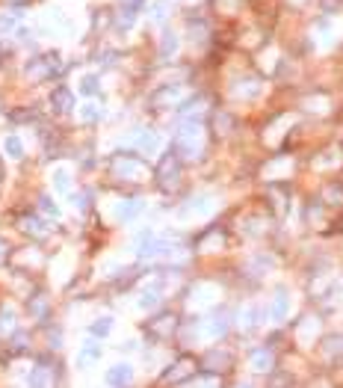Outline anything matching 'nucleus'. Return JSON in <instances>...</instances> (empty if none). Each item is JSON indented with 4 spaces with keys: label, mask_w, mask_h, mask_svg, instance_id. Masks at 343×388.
Instances as JSON below:
<instances>
[{
    "label": "nucleus",
    "mask_w": 343,
    "mask_h": 388,
    "mask_svg": "<svg viewBox=\"0 0 343 388\" xmlns=\"http://www.w3.org/2000/svg\"><path fill=\"white\" fill-rule=\"evenodd\" d=\"M166 15H169V3H166V0H157V3L151 6V21H157V24H163Z\"/></svg>",
    "instance_id": "42"
},
{
    "label": "nucleus",
    "mask_w": 343,
    "mask_h": 388,
    "mask_svg": "<svg viewBox=\"0 0 343 388\" xmlns=\"http://www.w3.org/2000/svg\"><path fill=\"white\" fill-rule=\"evenodd\" d=\"M116 24H118V30H130V27L137 24V9L121 6V12L116 15Z\"/></svg>",
    "instance_id": "34"
},
{
    "label": "nucleus",
    "mask_w": 343,
    "mask_h": 388,
    "mask_svg": "<svg viewBox=\"0 0 343 388\" xmlns=\"http://www.w3.org/2000/svg\"><path fill=\"white\" fill-rule=\"evenodd\" d=\"M89 332H92L95 338H107L109 332H113V317H98L95 323L89 326Z\"/></svg>",
    "instance_id": "33"
},
{
    "label": "nucleus",
    "mask_w": 343,
    "mask_h": 388,
    "mask_svg": "<svg viewBox=\"0 0 343 388\" xmlns=\"http://www.w3.org/2000/svg\"><path fill=\"white\" fill-rule=\"evenodd\" d=\"M249 364H252V371H258V373H272V368H275L272 350H270V347L252 350V353H249Z\"/></svg>",
    "instance_id": "14"
},
{
    "label": "nucleus",
    "mask_w": 343,
    "mask_h": 388,
    "mask_svg": "<svg viewBox=\"0 0 343 388\" xmlns=\"http://www.w3.org/2000/svg\"><path fill=\"white\" fill-rule=\"evenodd\" d=\"M80 92H83V95H98V77H95V74L80 77Z\"/></svg>",
    "instance_id": "43"
},
{
    "label": "nucleus",
    "mask_w": 343,
    "mask_h": 388,
    "mask_svg": "<svg viewBox=\"0 0 343 388\" xmlns=\"http://www.w3.org/2000/svg\"><path fill=\"white\" fill-rule=\"evenodd\" d=\"M195 371H198V359L190 356V353H184V356H178L169 368H166V373L160 376V380L163 382H186Z\"/></svg>",
    "instance_id": "6"
},
{
    "label": "nucleus",
    "mask_w": 343,
    "mask_h": 388,
    "mask_svg": "<svg viewBox=\"0 0 343 388\" xmlns=\"http://www.w3.org/2000/svg\"><path fill=\"white\" fill-rule=\"evenodd\" d=\"M287 312H290V299H287V291L284 287H279V291L272 294V305H270V317L275 320V323H281V320L287 317Z\"/></svg>",
    "instance_id": "18"
},
{
    "label": "nucleus",
    "mask_w": 343,
    "mask_h": 388,
    "mask_svg": "<svg viewBox=\"0 0 343 388\" xmlns=\"http://www.w3.org/2000/svg\"><path fill=\"white\" fill-rule=\"evenodd\" d=\"M104 113H101V104H95V101H89V104H83L80 107V119L83 121H98Z\"/></svg>",
    "instance_id": "37"
},
{
    "label": "nucleus",
    "mask_w": 343,
    "mask_h": 388,
    "mask_svg": "<svg viewBox=\"0 0 343 388\" xmlns=\"http://www.w3.org/2000/svg\"><path fill=\"white\" fill-rule=\"evenodd\" d=\"M263 226H267V223H263L261 217H246V219H243V231H246V235H252V237L261 235Z\"/></svg>",
    "instance_id": "38"
},
{
    "label": "nucleus",
    "mask_w": 343,
    "mask_h": 388,
    "mask_svg": "<svg viewBox=\"0 0 343 388\" xmlns=\"http://www.w3.org/2000/svg\"><path fill=\"white\" fill-rule=\"evenodd\" d=\"M109 169H113V175L118 181H142L148 175V163L137 158V154H116L113 160H109Z\"/></svg>",
    "instance_id": "2"
},
{
    "label": "nucleus",
    "mask_w": 343,
    "mask_h": 388,
    "mask_svg": "<svg viewBox=\"0 0 343 388\" xmlns=\"http://www.w3.org/2000/svg\"><path fill=\"white\" fill-rule=\"evenodd\" d=\"M53 371H60V364H53V362H48V359H42L36 368L30 371V376H27V382L30 385H51L53 380H57V373Z\"/></svg>",
    "instance_id": "10"
},
{
    "label": "nucleus",
    "mask_w": 343,
    "mask_h": 388,
    "mask_svg": "<svg viewBox=\"0 0 343 388\" xmlns=\"http://www.w3.org/2000/svg\"><path fill=\"white\" fill-rule=\"evenodd\" d=\"M9 119L15 121V125H27V121H36V110H15V113H9Z\"/></svg>",
    "instance_id": "41"
},
{
    "label": "nucleus",
    "mask_w": 343,
    "mask_h": 388,
    "mask_svg": "<svg viewBox=\"0 0 343 388\" xmlns=\"http://www.w3.org/2000/svg\"><path fill=\"white\" fill-rule=\"evenodd\" d=\"M30 314H33V317H39V320L48 314V299L42 296V294H39V296H33V303H30Z\"/></svg>",
    "instance_id": "39"
},
{
    "label": "nucleus",
    "mask_w": 343,
    "mask_h": 388,
    "mask_svg": "<svg viewBox=\"0 0 343 388\" xmlns=\"http://www.w3.org/2000/svg\"><path fill=\"white\" fill-rule=\"evenodd\" d=\"M175 332H178V314L175 312H163V314L151 317L146 323V335L151 341H169Z\"/></svg>",
    "instance_id": "5"
},
{
    "label": "nucleus",
    "mask_w": 343,
    "mask_h": 388,
    "mask_svg": "<svg viewBox=\"0 0 343 388\" xmlns=\"http://www.w3.org/2000/svg\"><path fill=\"white\" fill-rule=\"evenodd\" d=\"M319 9H323V15H335L343 9V0H319Z\"/></svg>",
    "instance_id": "45"
},
{
    "label": "nucleus",
    "mask_w": 343,
    "mask_h": 388,
    "mask_svg": "<svg viewBox=\"0 0 343 388\" xmlns=\"http://www.w3.org/2000/svg\"><path fill=\"white\" fill-rule=\"evenodd\" d=\"M62 71L60 65V53L57 51H48V53H39V57H33L27 65H24V77L27 81H48V77H57Z\"/></svg>",
    "instance_id": "3"
},
{
    "label": "nucleus",
    "mask_w": 343,
    "mask_h": 388,
    "mask_svg": "<svg viewBox=\"0 0 343 388\" xmlns=\"http://www.w3.org/2000/svg\"><path fill=\"white\" fill-rule=\"evenodd\" d=\"M335 228H337V231H343V217H340V219H337V223H335Z\"/></svg>",
    "instance_id": "51"
},
{
    "label": "nucleus",
    "mask_w": 343,
    "mask_h": 388,
    "mask_svg": "<svg viewBox=\"0 0 343 388\" xmlns=\"http://www.w3.org/2000/svg\"><path fill=\"white\" fill-rule=\"evenodd\" d=\"M71 202H74L77 210H86V208H89V193H74Z\"/></svg>",
    "instance_id": "47"
},
{
    "label": "nucleus",
    "mask_w": 343,
    "mask_h": 388,
    "mask_svg": "<svg viewBox=\"0 0 343 388\" xmlns=\"http://www.w3.org/2000/svg\"><path fill=\"white\" fill-rule=\"evenodd\" d=\"M142 210H146V202H142V199H125V202L116 205V219L118 223H130V219H137Z\"/></svg>",
    "instance_id": "15"
},
{
    "label": "nucleus",
    "mask_w": 343,
    "mask_h": 388,
    "mask_svg": "<svg viewBox=\"0 0 343 388\" xmlns=\"http://www.w3.org/2000/svg\"><path fill=\"white\" fill-rule=\"evenodd\" d=\"M130 380H134V368H130V364H113L107 373L109 385H127Z\"/></svg>",
    "instance_id": "22"
},
{
    "label": "nucleus",
    "mask_w": 343,
    "mask_h": 388,
    "mask_svg": "<svg viewBox=\"0 0 343 388\" xmlns=\"http://www.w3.org/2000/svg\"><path fill=\"white\" fill-rule=\"evenodd\" d=\"M9 3H24V0H9Z\"/></svg>",
    "instance_id": "52"
},
{
    "label": "nucleus",
    "mask_w": 343,
    "mask_h": 388,
    "mask_svg": "<svg viewBox=\"0 0 343 388\" xmlns=\"http://www.w3.org/2000/svg\"><path fill=\"white\" fill-rule=\"evenodd\" d=\"M213 6H216L222 15H234L237 9H240V0H213Z\"/></svg>",
    "instance_id": "44"
},
{
    "label": "nucleus",
    "mask_w": 343,
    "mask_h": 388,
    "mask_svg": "<svg viewBox=\"0 0 343 388\" xmlns=\"http://www.w3.org/2000/svg\"><path fill=\"white\" fill-rule=\"evenodd\" d=\"M186 30H190V36L198 42V39H207V33H210V24L204 18H193L190 24H186Z\"/></svg>",
    "instance_id": "32"
},
{
    "label": "nucleus",
    "mask_w": 343,
    "mask_h": 388,
    "mask_svg": "<svg viewBox=\"0 0 343 388\" xmlns=\"http://www.w3.org/2000/svg\"><path fill=\"white\" fill-rule=\"evenodd\" d=\"M51 107L53 113H71L74 110V92L69 86H57V90L51 92Z\"/></svg>",
    "instance_id": "16"
},
{
    "label": "nucleus",
    "mask_w": 343,
    "mask_h": 388,
    "mask_svg": "<svg viewBox=\"0 0 343 388\" xmlns=\"http://www.w3.org/2000/svg\"><path fill=\"white\" fill-rule=\"evenodd\" d=\"M53 190L62 193V196H71V175L65 172V169L53 172Z\"/></svg>",
    "instance_id": "30"
},
{
    "label": "nucleus",
    "mask_w": 343,
    "mask_h": 388,
    "mask_svg": "<svg viewBox=\"0 0 343 388\" xmlns=\"http://www.w3.org/2000/svg\"><path fill=\"white\" fill-rule=\"evenodd\" d=\"M340 163H343V151L340 149H328L314 160V169H331V166H340Z\"/></svg>",
    "instance_id": "25"
},
{
    "label": "nucleus",
    "mask_w": 343,
    "mask_h": 388,
    "mask_svg": "<svg viewBox=\"0 0 343 388\" xmlns=\"http://www.w3.org/2000/svg\"><path fill=\"white\" fill-rule=\"evenodd\" d=\"M270 208H272V214L275 217H284L287 214V202H290V193H287V187L284 184H270Z\"/></svg>",
    "instance_id": "13"
},
{
    "label": "nucleus",
    "mask_w": 343,
    "mask_h": 388,
    "mask_svg": "<svg viewBox=\"0 0 343 388\" xmlns=\"http://www.w3.org/2000/svg\"><path fill=\"white\" fill-rule=\"evenodd\" d=\"M237 326H240V329H246V332L258 326V308H254V305L240 308V312H237Z\"/></svg>",
    "instance_id": "28"
},
{
    "label": "nucleus",
    "mask_w": 343,
    "mask_h": 388,
    "mask_svg": "<svg viewBox=\"0 0 343 388\" xmlns=\"http://www.w3.org/2000/svg\"><path fill=\"white\" fill-rule=\"evenodd\" d=\"M210 121H213V134H219V137H228L231 130H234V125H237L234 116L225 113V110H216L213 119H210Z\"/></svg>",
    "instance_id": "21"
},
{
    "label": "nucleus",
    "mask_w": 343,
    "mask_h": 388,
    "mask_svg": "<svg viewBox=\"0 0 343 388\" xmlns=\"http://www.w3.org/2000/svg\"><path fill=\"white\" fill-rule=\"evenodd\" d=\"M142 3H146V0H121V6H127V9H137V12L142 9Z\"/></svg>",
    "instance_id": "50"
},
{
    "label": "nucleus",
    "mask_w": 343,
    "mask_h": 388,
    "mask_svg": "<svg viewBox=\"0 0 343 388\" xmlns=\"http://www.w3.org/2000/svg\"><path fill=\"white\" fill-rule=\"evenodd\" d=\"M272 264H275V261L270 258V255H254V258L246 264V267H249V273L254 276V279H261V276L267 273V270L272 267Z\"/></svg>",
    "instance_id": "27"
},
{
    "label": "nucleus",
    "mask_w": 343,
    "mask_h": 388,
    "mask_svg": "<svg viewBox=\"0 0 343 388\" xmlns=\"http://www.w3.org/2000/svg\"><path fill=\"white\" fill-rule=\"evenodd\" d=\"M18 332V317L12 308H0V338H6V335H15Z\"/></svg>",
    "instance_id": "24"
},
{
    "label": "nucleus",
    "mask_w": 343,
    "mask_h": 388,
    "mask_svg": "<svg viewBox=\"0 0 343 388\" xmlns=\"http://www.w3.org/2000/svg\"><path fill=\"white\" fill-rule=\"evenodd\" d=\"M127 146L137 149L139 154H154L160 149V137L154 134V130H148V128H137L134 134L127 137Z\"/></svg>",
    "instance_id": "7"
},
{
    "label": "nucleus",
    "mask_w": 343,
    "mask_h": 388,
    "mask_svg": "<svg viewBox=\"0 0 343 388\" xmlns=\"http://www.w3.org/2000/svg\"><path fill=\"white\" fill-rule=\"evenodd\" d=\"M39 214H42V217H51V219H57V217H60V208L53 205V199H48V196H39Z\"/></svg>",
    "instance_id": "35"
},
{
    "label": "nucleus",
    "mask_w": 343,
    "mask_h": 388,
    "mask_svg": "<svg viewBox=\"0 0 343 388\" xmlns=\"http://www.w3.org/2000/svg\"><path fill=\"white\" fill-rule=\"evenodd\" d=\"M210 202H213V199H210V196H204V193H202V196H193L190 202H186V208H181V210H178V217H181V219H190V217H202V214H207V210L213 208Z\"/></svg>",
    "instance_id": "17"
},
{
    "label": "nucleus",
    "mask_w": 343,
    "mask_h": 388,
    "mask_svg": "<svg viewBox=\"0 0 343 388\" xmlns=\"http://www.w3.org/2000/svg\"><path fill=\"white\" fill-rule=\"evenodd\" d=\"M231 92H234L237 98H254L261 92V81L258 77H240V81H234V90Z\"/></svg>",
    "instance_id": "20"
},
{
    "label": "nucleus",
    "mask_w": 343,
    "mask_h": 388,
    "mask_svg": "<svg viewBox=\"0 0 343 388\" xmlns=\"http://www.w3.org/2000/svg\"><path fill=\"white\" fill-rule=\"evenodd\" d=\"M154 175H157V181H160V187L166 193H172L175 187H178V181H181V158L175 154V149L172 151H166L163 158H160V163H157V169H154Z\"/></svg>",
    "instance_id": "4"
},
{
    "label": "nucleus",
    "mask_w": 343,
    "mask_h": 388,
    "mask_svg": "<svg viewBox=\"0 0 343 388\" xmlns=\"http://www.w3.org/2000/svg\"><path fill=\"white\" fill-rule=\"evenodd\" d=\"M9 252H12V249H9V243L0 237V267H3V264L9 261Z\"/></svg>",
    "instance_id": "49"
},
{
    "label": "nucleus",
    "mask_w": 343,
    "mask_h": 388,
    "mask_svg": "<svg viewBox=\"0 0 343 388\" xmlns=\"http://www.w3.org/2000/svg\"><path fill=\"white\" fill-rule=\"evenodd\" d=\"M3 146H6V154H9V158H24V146H21V140L18 137H6V142H3Z\"/></svg>",
    "instance_id": "40"
},
{
    "label": "nucleus",
    "mask_w": 343,
    "mask_h": 388,
    "mask_svg": "<svg viewBox=\"0 0 343 388\" xmlns=\"http://www.w3.org/2000/svg\"><path fill=\"white\" fill-rule=\"evenodd\" d=\"M175 154L181 160H198L204 154V125L202 121H181V130L175 137Z\"/></svg>",
    "instance_id": "1"
},
{
    "label": "nucleus",
    "mask_w": 343,
    "mask_h": 388,
    "mask_svg": "<svg viewBox=\"0 0 343 388\" xmlns=\"http://www.w3.org/2000/svg\"><path fill=\"white\" fill-rule=\"evenodd\" d=\"M231 364H234V359H231V353H225V350H219V347H213V350H207L204 353V359H202V368L207 371V373H225V371H231Z\"/></svg>",
    "instance_id": "8"
},
{
    "label": "nucleus",
    "mask_w": 343,
    "mask_h": 388,
    "mask_svg": "<svg viewBox=\"0 0 343 388\" xmlns=\"http://www.w3.org/2000/svg\"><path fill=\"white\" fill-rule=\"evenodd\" d=\"M101 347H98V344H83V347H80V353H77V364H80V368H89V364H95L98 359H101Z\"/></svg>",
    "instance_id": "23"
},
{
    "label": "nucleus",
    "mask_w": 343,
    "mask_h": 388,
    "mask_svg": "<svg viewBox=\"0 0 343 388\" xmlns=\"http://www.w3.org/2000/svg\"><path fill=\"white\" fill-rule=\"evenodd\" d=\"M18 30V15H0V33Z\"/></svg>",
    "instance_id": "46"
},
{
    "label": "nucleus",
    "mask_w": 343,
    "mask_h": 388,
    "mask_svg": "<svg viewBox=\"0 0 343 388\" xmlns=\"http://www.w3.org/2000/svg\"><path fill=\"white\" fill-rule=\"evenodd\" d=\"M317 329H319V320L302 317V326L296 329V335H299V338H311V335H317Z\"/></svg>",
    "instance_id": "36"
},
{
    "label": "nucleus",
    "mask_w": 343,
    "mask_h": 388,
    "mask_svg": "<svg viewBox=\"0 0 343 388\" xmlns=\"http://www.w3.org/2000/svg\"><path fill=\"white\" fill-rule=\"evenodd\" d=\"M195 246H198V252H219L225 246V231L222 228H207L204 235H198Z\"/></svg>",
    "instance_id": "12"
},
{
    "label": "nucleus",
    "mask_w": 343,
    "mask_h": 388,
    "mask_svg": "<svg viewBox=\"0 0 343 388\" xmlns=\"http://www.w3.org/2000/svg\"><path fill=\"white\" fill-rule=\"evenodd\" d=\"M160 299H163V285H148V287H142V294H139V308L151 312V308L160 305Z\"/></svg>",
    "instance_id": "19"
},
{
    "label": "nucleus",
    "mask_w": 343,
    "mask_h": 388,
    "mask_svg": "<svg viewBox=\"0 0 343 388\" xmlns=\"http://www.w3.org/2000/svg\"><path fill=\"white\" fill-rule=\"evenodd\" d=\"M27 344H30V338H27V335H21V332H18L15 341H12V353H24V350H27Z\"/></svg>",
    "instance_id": "48"
},
{
    "label": "nucleus",
    "mask_w": 343,
    "mask_h": 388,
    "mask_svg": "<svg viewBox=\"0 0 343 388\" xmlns=\"http://www.w3.org/2000/svg\"><path fill=\"white\" fill-rule=\"evenodd\" d=\"M181 101H184V86H160V90L151 95V107H157V110H172Z\"/></svg>",
    "instance_id": "9"
},
{
    "label": "nucleus",
    "mask_w": 343,
    "mask_h": 388,
    "mask_svg": "<svg viewBox=\"0 0 343 388\" xmlns=\"http://www.w3.org/2000/svg\"><path fill=\"white\" fill-rule=\"evenodd\" d=\"M175 53H178V36H175L172 30H166L163 39H160V57L169 60V57H175Z\"/></svg>",
    "instance_id": "29"
},
{
    "label": "nucleus",
    "mask_w": 343,
    "mask_h": 388,
    "mask_svg": "<svg viewBox=\"0 0 343 388\" xmlns=\"http://www.w3.org/2000/svg\"><path fill=\"white\" fill-rule=\"evenodd\" d=\"M323 205H343V184L340 181H331V184H326L323 187V199H319Z\"/></svg>",
    "instance_id": "26"
},
{
    "label": "nucleus",
    "mask_w": 343,
    "mask_h": 388,
    "mask_svg": "<svg viewBox=\"0 0 343 388\" xmlns=\"http://www.w3.org/2000/svg\"><path fill=\"white\" fill-rule=\"evenodd\" d=\"M323 353L326 356H343V335H326L323 338Z\"/></svg>",
    "instance_id": "31"
},
{
    "label": "nucleus",
    "mask_w": 343,
    "mask_h": 388,
    "mask_svg": "<svg viewBox=\"0 0 343 388\" xmlns=\"http://www.w3.org/2000/svg\"><path fill=\"white\" fill-rule=\"evenodd\" d=\"M18 228L24 231L27 237H36V240L48 237V231H51V226H48L42 217H36V214H27V217H21V219H18Z\"/></svg>",
    "instance_id": "11"
}]
</instances>
